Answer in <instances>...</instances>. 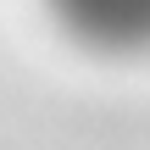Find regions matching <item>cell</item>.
<instances>
[{
  "label": "cell",
  "mask_w": 150,
  "mask_h": 150,
  "mask_svg": "<svg viewBox=\"0 0 150 150\" xmlns=\"http://www.w3.org/2000/svg\"><path fill=\"white\" fill-rule=\"evenodd\" d=\"M50 17L95 56H145L150 0H45Z\"/></svg>",
  "instance_id": "cell-1"
}]
</instances>
